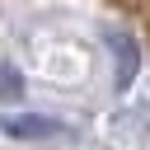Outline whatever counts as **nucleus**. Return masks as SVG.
Segmentation results:
<instances>
[{
  "label": "nucleus",
  "instance_id": "obj_4",
  "mask_svg": "<svg viewBox=\"0 0 150 150\" xmlns=\"http://www.w3.org/2000/svg\"><path fill=\"white\" fill-rule=\"evenodd\" d=\"M0 89H5V94H19V75L5 70V75H0Z\"/></svg>",
  "mask_w": 150,
  "mask_h": 150
},
{
  "label": "nucleus",
  "instance_id": "obj_2",
  "mask_svg": "<svg viewBox=\"0 0 150 150\" xmlns=\"http://www.w3.org/2000/svg\"><path fill=\"white\" fill-rule=\"evenodd\" d=\"M0 127H5V136H19V141H42V136H61V131H66L61 122H52V117H33V112H23V117H5Z\"/></svg>",
  "mask_w": 150,
  "mask_h": 150
},
{
  "label": "nucleus",
  "instance_id": "obj_1",
  "mask_svg": "<svg viewBox=\"0 0 150 150\" xmlns=\"http://www.w3.org/2000/svg\"><path fill=\"white\" fill-rule=\"evenodd\" d=\"M38 75L52 80V84H80V80H89V52L75 47V42H47Z\"/></svg>",
  "mask_w": 150,
  "mask_h": 150
},
{
  "label": "nucleus",
  "instance_id": "obj_3",
  "mask_svg": "<svg viewBox=\"0 0 150 150\" xmlns=\"http://www.w3.org/2000/svg\"><path fill=\"white\" fill-rule=\"evenodd\" d=\"M108 42H112V47H117V56H122V70H117V84H127V80H131V70H136V42H131V38H117V33H112Z\"/></svg>",
  "mask_w": 150,
  "mask_h": 150
}]
</instances>
